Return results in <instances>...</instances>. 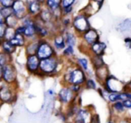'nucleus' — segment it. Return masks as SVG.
<instances>
[{
  "label": "nucleus",
  "instance_id": "f257e3e1",
  "mask_svg": "<svg viewBox=\"0 0 131 123\" xmlns=\"http://www.w3.org/2000/svg\"><path fill=\"white\" fill-rule=\"evenodd\" d=\"M88 80L86 73L80 69L79 67L73 64L66 69L65 72L63 73V84L64 86H71V85H80L84 86L85 82Z\"/></svg>",
  "mask_w": 131,
  "mask_h": 123
},
{
  "label": "nucleus",
  "instance_id": "f03ea898",
  "mask_svg": "<svg viewBox=\"0 0 131 123\" xmlns=\"http://www.w3.org/2000/svg\"><path fill=\"white\" fill-rule=\"evenodd\" d=\"M61 64V60L58 56H53L51 58L44 59L40 61L39 76H53L57 74L59 71V66Z\"/></svg>",
  "mask_w": 131,
  "mask_h": 123
},
{
  "label": "nucleus",
  "instance_id": "7ed1b4c3",
  "mask_svg": "<svg viewBox=\"0 0 131 123\" xmlns=\"http://www.w3.org/2000/svg\"><path fill=\"white\" fill-rule=\"evenodd\" d=\"M71 26L74 30V32L78 36H81L86 31L91 29V24L89 23L88 16L85 14H79L76 16H74L72 19Z\"/></svg>",
  "mask_w": 131,
  "mask_h": 123
},
{
  "label": "nucleus",
  "instance_id": "20e7f679",
  "mask_svg": "<svg viewBox=\"0 0 131 123\" xmlns=\"http://www.w3.org/2000/svg\"><path fill=\"white\" fill-rule=\"evenodd\" d=\"M125 87L126 82L121 80L112 74L107 78L102 86V87H104V90L108 93H121L125 90Z\"/></svg>",
  "mask_w": 131,
  "mask_h": 123
},
{
  "label": "nucleus",
  "instance_id": "39448f33",
  "mask_svg": "<svg viewBox=\"0 0 131 123\" xmlns=\"http://www.w3.org/2000/svg\"><path fill=\"white\" fill-rule=\"evenodd\" d=\"M21 25L23 28V36L27 38L28 41L38 38L35 18H33L30 15H27L26 17L21 20Z\"/></svg>",
  "mask_w": 131,
  "mask_h": 123
},
{
  "label": "nucleus",
  "instance_id": "423d86ee",
  "mask_svg": "<svg viewBox=\"0 0 131 123\" xmlns=\"http://www.w3.org/2000/svg\"><path fill=\"white\" fill-rule=\"evenodd\" d=\"M37 55L40 60H44L57 56V52L53 47V44L50 43L47 39H40L37 51Z\"/></svg>",
  "mask_w": 131,
  "mask_h": 123
},
{
  "label": "nucleus",
  "instance_id": "0eeeda50",
  "mask_svg": "<svg viewBox=\"0 0 131 123\" xmlns=\"http://www.w3.org/2000/svg\"><path fill=\"white\" fill-rule=\"evenodd\" d=\"M78 96L79 95H77L76 94L73 92L69 86H63L59 90L58 94H57V99H58V101L62 105H66V106H69L70 104L74 103Z\"/></svg>",
  "mask_w": 131,
  "mask_h": 123
},
{
  "label": "nucleus",
  "instance_id": "6e6552de",
  "mask_svg": "<svg viewBox=\"0 0 131 123\" xmlns=\"http://www.w3.org/2000/svg\"><path fill=\"white\" fill-rule=\"evenodd\" d=\"M17 80V71L14 63L7 64L3 67V81L7 85H13Z\"/></svg>",
  "mask_w": 131,
  "mask_h": 123
},
{
  "label": "nucleus",
  "instance_id": "1a4fd4ad",
  "mask_svg": "<svg viewBox=\"0 0 131 123\" xmlns=\"http://www.w3.org/2000/svg\"><path fill=\"white\" fill-rule=\"evenodd\" d=\"M15 92L13 90L12 85H4L0 86V102L1 104H11L15 100Z\"/></svg>",
  "mask_w": 131,
  "mask_h": 123
},
{
  "label": "nucleus",
  "instance_id": "9d476101",
  "mask_svg": "<svg viewBox=\"0 0 131 123\" xmlns=\"http://www.w3.org/2000/svg\"><path fill=\"white\" fill-rule=\"evenodd\" d=\"M40 61L41 60L38 57L37 54L26 56V62H25V67L29 73L34 75H38L39 73V67H40Z\"/></svg>",
  "mask_w": 131,
  "mask_h": 123
},
{
  "label": "nucleus",
  "instance_id": "9b49d317",
  "mask_svg": "<svg viewBox=\"0 0 131 123\" xmlns=\"http://www.w3.org/2000/svg\"><path fill=\"white\" fill-rule=\"evenodd\" d=\"M82 42L86 47H88L89 48L92 45L95 44L96 42L100 41V36H99L98 31L95 29L91 28L90 30H88V31L84 33L83 35L80 36Z\"/></svg>",
  "mask_w": 131,
  "mask_h": 123
},
{
  "label": "nucleus",
  "instance_id": "f8f14e48",
  "mask_svg": "<svg viewBox=\"0 0 131 123\" xmlns=\"http://www.w3.org/2000/svg\"><path fill=\"white\" fill-rule=\"evenodd\" d=\"M94 113H95V111L92 109H90L89 107H82V106H81L79 109L78 113L75 115L72 122L77 121V122H81V123H90L91 117Z\"/></svg>",
  "mask_w": 131,
  "mask_h": 123
},
{
  "label": "nucleus",
  "instance_id": "ddd939ff",
  "mask_svg": "<svg viewBox=\"0 0 131 123\" xmlns=\"http://www.w3.org/2000/svg\"><path fill=\"white\" fill-rule=\"evenodd\" d=\"M12 9L14 14L20 20L23 19L27 15H29L25 0H14V5H12Z\"/></svg>",
  "mask_w": 131,
  "mask_h": 123
},
{
  "label": "nucleus",
  "instance_id": "4468645a",
  "mask_svg": "<svg viewBox=\"0 0 131 123\" xmlns=\"http://www.w3.org/2000/svg\"><path fill=\"white\" fill-rule=\"evenodd\" d=\"M25 2L27 5L29 15L32 16L33 18H38L43 9L44 5H42L37 0H25Z\"/></svg>",
  "mask_w": 131,
  "mask_h": 123
},
{
  "label": "nucleus",
  "instance_id": "2eb2a0df",
  "mask_svg": "<svg viewBox=\"0 0 131 123\" xmlns=\"http://www.w3.org/2000/svg\"><path fill=\"white\" fill-rule=\"evenodd\" d=\"M128 110L123 105L122 102H116L114 104H111V114L112 117L115 116V119L122 118L127 115Z\"/></svg>",
  "mask_w": 131,
  "mask_h": 123
},
{
  "label": "nucleus",
  "instance_id": "dca6fc26",
  "mask_svg": "<svg viewBox=\"0 0 131 123\" xmlns=\"http://www.w3.org/2000/svg\"><path fill=\"white\" fill-rule=\"evenodd\" d=\"M94 71H95V77H94V78L96 80L98 84H100L101 87H102L103 84H104L105 82V80H107V78L111 75L108 66L105 64V65L102 66V67H99V68H97V69L94 70Z\"/></svg>",
  "mask_w": 131,
  "mask_h": 123
},
{
  "label": "nucleus",
  "instance_id": "f3484780",
  "mask_svg": "<svg viewBox=\"0 0 131 123\" xmlns=\"http://www.w3.org/2000/svg\"><path fill=\"white\" fill-rule=\"evenodd\" d=\"M107 48V45L103 41H98L95 44L92 45L88 48L90 55H97V56H104L105 51Z\"/></svg>",
  "mask_w": 131,
  "mask_h": 123
},
{
  "label": "nucleus",
  "instance_id": "a211bd4d",
  "mask_svg": "<svg viewBox=\"0 0 131 123\" xmlns=\"http://www.w3.org/2000/svg\"><path fill=\"white\" fill-rule=\"evenodd\" d=\"M38 18L42 23H44L47 25L51 24V23H53V21H54V20H56L54 18V15H53L52 11L47 8V6H45V5H44L43 9H42L41 13H40V14L38 15Z\"/></svg>",
  "mask_w": 131,
  "mask_h": 123
},
{
  "label": "nucleus",
  "instance_id": "6ab92c4d",
  "mask_svg": "<svg viewBox=\"0 0 131 123\" xmlns=\"http://www.w3.org/2000/svg\"><path fill=\"white\" fill-rule=\"evenodd\" d=\"M52 44L53 47L55 48V50L57 51H63V49L65 48L67 46L65 43V38H64L63 33H56L53 36L52 39Z\"/></svg>",
  "mask_w": 131,
  "mask_h": 123
},
{
  "label": "nucleus",
  "instance_id": "aec40b11",
  "mask_svg": "<svg viewBox=\"0 0 131 123\" xmlns=\"http://www.w3.org/2000/svg\"><path fill=\"white\" fill-rule=\"evenodd\" d=\"M39 38H35L32 40H29L27 45L25 46V53L27 55H32V54H37V51L39 45Z\"/></svg>",
  "mask_w": 131,
  "mask_h": 123
},
{
  "label": "nucleus",
  "instance_id": "412c9836",
  "mask_svg": "<svg viewBox=\"0 0 131 123\" xmlns=\"http://www.w3.org/2000/svg\"><path fill=\"white\" fill-rule=\"evenodd\" d=\"M63 36H64V38H65L66 46L74 47L75 46L77 45V36H78V35L75 32L66 30V31H64Z\"/></svg>",
  "mask_w": 131,
  "mask_h": 123
},
{
  "label": "nucleus",
  "instance_id": "4be33fe9",
  "mask_svg": "<svg viewBox=\"0 0 131 123\" xmlns=\"http://www.w3.org/2000/svg\"><path fill=\"white\" fill-rule=\"evenodd\" d=\"M16 48L12 43L11 41L9 40H5V39H3V42H2V45H1V51L7 54H10V55H13V54L16 52Z\"/></svg>",
  "mask_w": 131,
  "mask_h": 123
},
{
  "label": "nucleus",
  "instance_id": "5701e85b",
  "mask_svg": "<svg viewBox=\"0 0 131 123\" xmlns=\"http://www.w3.org/2000/svg\"><path fill=\"white\" fill-rule=\"evenodd\" d=\"M45 6L50 9L53 13L62 10V0H46Z\"/></svg>",
  "mask_w": 131,
  "mask_h": 123
},
{
  "label": "nucleus",
  "instance_id": "b1692460",
  "mask_svg": "<svg viewBox=\"0 0 131 123\" xmlns=\"http://www.w3.org/2000/svg\"><path fill=\"white\" fill-rule=\"evenodd\" d=\"M11 43L15 47H23L27 45L28 40L23 35L21 34H16V36L14 37V39L11 40Z\"/></svg>",
  "mask_w": 131,
  "mask_h": 123
},
{
  "label": "nucleus",
  "instance_id": "393cba45",
  "mask_svg": "<svg viewBox=\"0 0 131 123\" xmlns=\"http://www.w3.org/2000/svg\"><path fill=\"white\" fill-rule=\"evenodd\" d=\"M5 23L6 24L7 27L9 28H14V29H16L20 24H21V20L19 18H17L14 14H12L11 16L7 17L5 21Z\"/></svg>",
  "mask_w": 131,
  "mask_h": 123
},
{
  "label": "nucleus",
  "instance_id": "a878e982",
  "mask_svg": "<svg viewBox=\"0 0 131 123\" xmlns=\"http://www.w3.org/2000/svg\"><path fill=\"white\" fill-rule=\"evenodd\" d=\"M117 30L121 33H128L131 30V19H126L117 26Z\"/></svg>",
  "mask_w": 131,
  "mask_h": 123
},
{
  "label": "nucleus",
  "instance_id": "bb28decb",
  "mask_svg": "<svg viewBox=\"0 0 131 123\" xmlns=\"http://www.w3.org/2000/svg\"><path fill=\"white\" fill-rule=\"evenodd\" d=\"M90 59H91V64L93 70H95L99 67L105 65V62L104 61L103 56H97V55H90Z\"/></svg>",
  "mask_w": 131,
  "mask_h": 123
},
{
  "label": "nucleus",
  "instance_id": "cd10ccee",
  "mask_svg": "<svg viewBox=\"0 0 131 123\" xmlns=\"http://www.w3.org/2000/svg\"><path fill=\"white\" fill-rule=\"evenodd\" d=\"M105 102L108 104H112L116 102H121V93H108L106 94Z\"/></svg>",
  "mask_w": 131,
  "mask_h": 123
},
{
  "label": "nucleus",
  "instance_id": "c85d7f7f",
  "mask_svg": "<svg viewBox=\"0 0 131 123\" xmlns=\"http://www.w3.org/2000/svg\"><path fill=\"white\" fill-rule=\"evenodd\" d=\"M98 82L96 81L95 78H88L84 84V89H88V90H97L98 87H97Z\"/></svg>",
  "mask_w": 131,
  "mask_h": 123
},
{
  "label": "nucleus",
  "instance_id": "c756f323",
  "mask_svg": "<svg viewBox=\"0 0 131 123\" xmlns=\"http://www.w3.org/2000/svg\"><path fill=\"white\" fill-rule=\"evenodd\" d=\"M13 62V57L10 54H7L5 53L2 52L0 50V66L5 67L7 64H10Z\"/></svg>",
  "mask_w": 131,
  "mask_h": 123
},
{
  "label": "nucleus",
  "instance_id": "7c9ffc66",
  "mask_svg": "<svg viewBox=\"0 0 131 123\" xmlns=\"http://www.w3.org/2000/svg\"><path fill=\"white\" fill-rule=\"evenodd\" d=\"M16 34H17V33H16V29L9 28V27H7V30H6V32H5L4 39L11 41L12 39H14V37L16 36Z\"/></svg>",
  "mask_w": 131,
  "mask_h": 123
},
{
  "label": "nucleus",
  "instance_id": "2f4dec72",
  "mask_svg": "<svg viewBox=\"0 0 131 123\" xmlns=\"http://www.w3.org/2000/svg\"><path fill=\"white\" fill-rule=\"evenodd\" d=\"M62 54L64 56V57H67V58L72 57V56H74V54H75L74 47L67 46V47L63 49V51L62 52Z\"/></svg>",
  "mask_w": 131,
  "mask_h": 123
},
{
  "label": "nucleus",
  "instance_id": "473e14b6",
  "mask_svg": "<svg viewBox=\"0 0 131 123\" xmlns=\"http://www.w3.org/2000/svg\"><path fill=\"white\" fill-rule=\"evenodd\" d=\"M0 11H1L2 14L5 17V19H6L7 17L12 15L14 13H13V9L12 7H1L0 6Z\"/></svg>",
  "mask_w": 131,
  "mask_h": 123
},
{
  "label": "nucleus",
  "instance_id": "72a5a7b5",
  "mask_svg": "<svg viewBox=\"0 0 131 123\" xmlns=\"http://www.w3.org/2000/svg\"><path fill=\"white\" fill-rule=\"evenodd\" d=\"M71 87V89L77 95H79L80 93L82 92V90L84 89V86H80V85H71L69 86Z\"/></svg>",
  "mask_w": 131,
  "mask_h": 123
},
{
  "label": "nucleus",
  "instance_id": "f704fd0d",
  "mask_svg": "<svg viewBox=\"0 0 131 123\" xmlns=\"http://www.w3.org/2000/svg\"><path fill=\"white\" fill-rule=\"evenodd\" d=\"M14 0H0V6L1 7H12Z\"/></svg>",
  "mask_w": 131,
  "mask_h": 123
},
{
  "label": "nucleus",
  "instance_id": "c9c22d12",
  "mask_svg": "<svg viewBox=\"0 0 131 123\" xmlns=\"http://www.w3.org/2000/svg\"><path fill=\"white\" fill-rule=\"evenodd\" d=\"M76 0H62V9L66 8V7L73 6V4Z\"/></svg>",
  "mask_w": 131,
  "mask_h": 123
},
{
  "label": "nucleus",
  "instance_id": "e433bc0d",
  "mask_svg": "<svg viewBox=\"0 0 131 123\" xmlns=\"http://www.w3.org/2000/svg\"><path fill=\"white\" fill-rule=\"evenodd\" d=\"M6 30H7V26L5 23H0V38L4 39L5 38V32H6Z\"/></svg>",
  "mask_w": 131,
  "mask_h": 123
},
{
  "label": "nucleus",
  "instance_id": "4c0bfd02",
  "mask_svg": "<svg viewBox=\"0 0 131 123\" xmlns=\"http://www.w3.org/2000/svg\"><path fill=\"white\" fill-rule=\"evenodd\" d=\"M90 123H102V121H101V118H100V116H99V114L94 113L93 115H92V117H91V120H90Z\"/></svg>",
  "mask_w": 131,
  "mask_h": 123
},
{
  "label": "nucleus",
  "instance_id": "58836bf2",
  "mask_svg": "<svg viewBox=\"0 0 131 123\" xmlns=\"http://www.w3.org/2000/svg\"><path fill=\"white\" fill-rule=\"evenodd\" d=\"M62 25L64 26V28H68L70 25H71V23H72V21H71L70 18L65 17V18H63V19L62 20Z\"/></svg>",
  "mask_w": 131,
  "mask_h": 123
},
{
  "label": "nucleus",
  "instance_id": "ea45409f",
  "mask_svg": "<svg viewBox=\"0 0 131 123\" xmlns=\"http://www.w3.org/2000/svg\"><path fill=\"white\" fill-rule=\"evenodd\" d=\"M117 123H131V118L129 117H122V118L117 119Z\"/></svg>",
  "mask_w": 131,
  "mask_h": 123
},
{
  "label": "nucleus",
  "instance_id": "a19ab883",
  "mask_svg": "<svg viewBox=\"0 0 131 123\" xmlns=\"http://www.w3.org/2000/svg\"><path fill=\"white\" fill-rule=\"evenodd\" d=\"M122 104L128 111H131V99H127L125 101H122Z\"/></svg>",
  "mask_w": 131,
  "mask_h": 123
},
{
  "label": "nucleus",
  "instance_id": "79ce46f5",
  "mask_svg": "<svg viewBox=\"0 0 131 123\" xmlns=\"http://www.w3.org/2000/svg\"><path fill=\"white\" fill-rule=\"evenodd\" d=\"M124 42H125V46H126L129 50H131V38L130 37H128V38H125Z\"/></svg>",
  "mask_w": 131,
  "mask_h": 123
},
{
  "label": "nucleus",
  "instance_id": "37998d69",
  "mask_svg": "<svg viewBox=\"0 0 131 123\" xmlns=\"http://www.w3.org/2000/svg\"><path fill=\"white\" fill-rule=\"evenodd\" d=\"M125 90H128L131 92V80L129 81L126 82V87H125Z\"/></svg>",
  "mask_w": 131,
  "mask_h": 123
},
{
  "label": "nucleus",
  "instance_id": "c03bdc74",
  "mask_svg": "<svg viewBox=\"0 0 131 123\" xmlns=\"http://www.w3.org/2000/svg\"><path fill=\"white\" fill-rule=\"evenodd\" d=\"M106 123H117V119L111 117V118L109 119L108 120H107V122H106Z\"/></svg>",
  "mask_w": 131,
  "mask_h": 123
},
{
  "label": "nucleus",
  "instance_id": "a18cd8bd",
  "mask_svg": "<svg viewBox=\"0 0 131 123\" xmlns=\"http://www.w3.org/2000/svg\"><path fill=\"white\" fill-rule=\"evenodd\" d=\"M3 81V67L0 66V82Z\"/></svg>",
  "mask_w": 131,
  "mask_h": 123
},
{
  "label": "nucleus",
  "instance_id": "49530a36",
  "mask_svg": "<svg viewBox=\"0 0 131 123\" xmlns=\"http://www.w3.org/2000/svg\"><path fill=\"white\" fill-rule=\"evenodd\" d=\"M5 17L3 16V14H2V13H1V11H0V23H5Z\"/></svg>",
  "mask_w": 131,
  "mask_h": 123
},
{
  "label": "nucleus",
  "instance_id": "de8ad7c7",
  "mask_svg": "<svg viewBox=\"0 0 131 123\" xmlns=\"http://www.w3.org/2000/svg\"><path fill=\"white\" fill-rule=\"evenodd\" d=\"M92 1H94V2H95L96 4H98L100 6H102L103 3H104V0H92Z\"/></svg>",
  "mask_w": 131,
  "mask_h": 123
},
{
  "label": "nucleus",
  "instance_id": "09e8293b",
  "mask_svg": "<svg viewBox=\"0 0 131 123\" xmlns=\"http://www.w3.org/2000/svg\"><path fill=\"white\" fill-rule=\"evenodd\" d=\"M47 94H48L49 95H51V96H53V95H54V91H53V89H48V90H47Z\"/></svg>",
  "mask_w": 131,
  "mask_h": 123
},
{
  "label": "nucleus",
  "instance_id": "8fccbe9b",
  "mask_svg": "<svg viewBox=\"0 0 131 123\" xmlns=\"http://www.w3.org/2000/svg\"><path fill=\"white\" fill-rule=\"evenodd\" d=\"M38 2H39V3H41L42 5H45V3H46V0H37Z\"/></svg>",
  "mask_w": 131,
  "mask_h": 123
},
{
  "label": "nucleus",
  "instance_id": "3c124183",
  "mask_svg": "<svg viewBox=\"0 0 131 123\" xmlns=\"http://www.w3.org/2000/svg\"><path fill=\"white\" fill-rule=\"evenodd\" d=\"M2 42H3V39L0 38V48H1V45H2Z\"/></svg>",
  "mask_w": 131,
  "mask_h": 123
},
{
  "label": "nucleus",
  "instance_id": "603ef678",
  "mask_svg": "<svg viewBox=\"0 0 131 123\" xmlns=\"http://www.w3.org/2000/svg\"><path fill=\"white\" fill-rule=\"evenodd\" d=\"M71 123H81V122H77V121H73V122H71Z\"/></svg>",
  "mask_w": 131,
  "mask_h": 123
},
{
  "label": "nucleus",
  "instance_id": "864d4df0",
  "mask_svg": "<svg viewBox=\"0 0 131 123\" xmlns=\"http://www.w3.org/2000/svg\"><path fill=\"white\" fill-rule=\"evenodd\" d=\"M66 123H71V122H66Z\"/></svg>",
  "mask_w": 131,
  "mask_h": 123
},
{
  "label": "nucleus",
  "instance_id": "5fc2aeb1",
  "mask_svg": "<svg viewBox=\"0 0 131 123\" xmlns=\"http://www.w3.org/2000/svg\"><path fill=\"white\" fill-rule=\"evenodd\" d=\"M0 104H1V102H0Z\"/></svg>",
  "mask_w": 131,
  "mask_h": 123
}]
</instances>
